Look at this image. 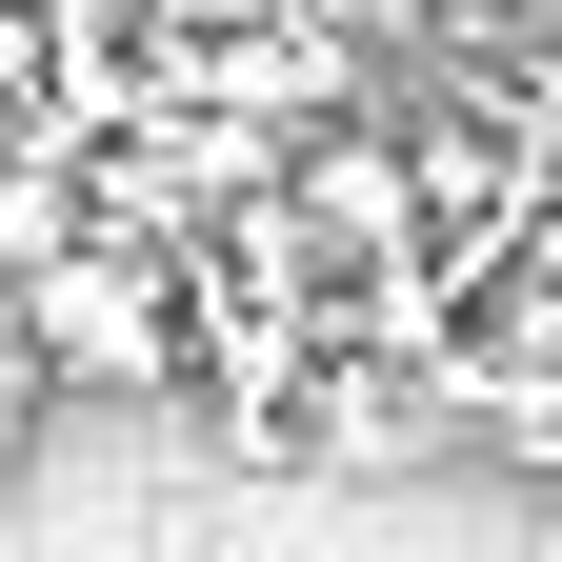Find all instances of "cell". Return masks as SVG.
Instances as JSON below:
<instances>
[{
  "instance_id": "cell-1",
  "label": "cell",
  "mask_w": 562,
  "mask_h": 562,
  "mask_svg": "<svg viewBox=\"0 0 562 562\" xmlns=\"http://www.w3.org/2000/svg\"><path fill=\"white\" fill-rule=\"evenodd\" d=\"M21 302V341H41V382L60 402H181V261L161 241H60V261H21L0 281Z\"/></svg>"
},
{
  "instance_id": "cell-2",
  "label": "cell",
  "mask_w": 562,
  "mask_h": 562,
  "mask_svg": "<svg viewBox=\"0 0 562 562\" xmlns=\"http://www.w3.org/2000/svg\"><path fill=\"white\" fill-rule=\"evenodd\" d=\"M402 442H422L402 362H322V382H302V462H402Z\"/></svg>"
},
{
  "instance_id": "cell-3",
  "label": "cell",
  "mask_w": 562,
  "mask_h": 562,
  "mask_svg": "<svg viewBox=\"0 0 562 562\" xmlns=\"http://www.w3.org/2000/svg\"><path fill=\"white\" fill-rule=\"evenodd\" d=\"M41 402H60V382H41V341H21V302H0V482H21V442H41Z\"/></svg>"
}]
</instances>
